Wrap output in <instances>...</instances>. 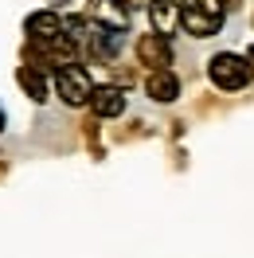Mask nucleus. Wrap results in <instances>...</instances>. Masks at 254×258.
Segmentation results:
<instances>
[{
  "label": "nucleus",
  "instance_id": "8",
  "mask_svg": "<svg viewBox=\"0 0 254 258\" xmlns=\"http://www.w3.org/2000/svg\"><path fill=\"white\" fill-rule=\"evenodd\" d=\"M145 94L160 102V106H168L180 98V79L172 75V67H164V71H149V79H145Z\"/></svg>",
  "mask_w": 254,
  "mask_h": 258
},
{
  "label": "nucleus",
  "instance_id": "9",
  "mask_svg": "<svg viewBox=\"0 0 254 258\" xmlns=\"http://www.w3.org/2000/svg\"><path fill=\"white\" fill-rule=\"evenodd\" d=\"M125 32H110V28H90V35H86V51L94 55V59H117V51H121V39Z\"/></svg>",
  "mask_w": 254,
  "mask_h": 258
},
{
  "label": "nucleus",
  "instance_id": "7",
  "mask_svg": "<svg viewBox=\"0 0 254 258\" xmlns=\"http://www.w3.org/2000/svg\"><path fill=\"white\" fill-rule=\"evenodd\" d=\"M90 20L98 28H110V32H125L129 28V8L117 0H90Z\"/></svg>",
  "mask_w": 254,
  "mask_h": 258
},
{
  "label": "nucleus",
  "instance_id": "4",
  "mask_svg": "<svg viewBox=\"0 0 254 258\" xmlns=\"http://www.w3.org/2000/svg\"><path fill=\"white\" fill-rule=\"evenodd\" d=\"M137 63L149 67V71H164L172 67V39L160 32H149L137 39Z\"/></svg>",
  "mask_w": 254,
  "mask_h": 258
},
{
  "label": "nucleus",
  "instance_id": "12",
  "mask_svg": "<svg viewBox=\"0 0 254 258\" xmlns=\"http://www.w3.org/2000/svg\"><path fill=\"white\" fill-rule=\"evenodd\" d=\"M117 4H129V0H117Z\"/></svg>",
  "mask_w": 254,
  "mask_h": 258
},
{
  "label": "nucleus",
  "instance_id": "11",
  "mask_svg": "<svg viewBox=\"0 0 254 258\" xmlns=\"http://www.w3.org/2000/svg\"><path fill=\"white\" fill-rule=\"evenodd\" d=\"M16 82L28 90L32 102H47V67H20Z\"/></svg>",
  "mask_w": 254,
  "mask_h": 258
},
{
  "label": "nucleus",
  "instance_id": "1",
  "mask_svg": "<svg viewBox=\"0 0 254 258\" xmlns=\"http://www.w3.org/2000/svg\"><path fill=\"white\" fill-rule=\"evenodd\" d=\"M227 20V4L223 0H184L180 4V28L196 39H207L215 35Z\"/></svg>",
  "mask_w": 254,
  "mask_h": 258
},
{
  "label": "nucleus",
  "instance_id": "10",
  "mask_svg": "<svg viewBox=\"0 0 254 258\" xmlns=\"http://www.w3.org/2000/svg\"><path fill=\"white\" fill-rule=\"evenodd\" d=\"M180 4L184 0H149V20H153V32L172 35L180 28Z\"/></svg>",
  "mask_w": 254,
  "mask_h": 258
},
{
  "label": "nucleus",
  "instance_id": "6",
  "mask_svg": "<svg viewBox=\"0 0 254 258\" xmlns=\"http://www.w3.org/2000/svg\"><path fill=\"white\" fill-rule=\"evenodd\" d=\"M86 106H90L102 121L121 117V113H125V90H121V86H94V94H90Z\"/></svg>",
  "mask_w": 254,
  "mask_h": 258
},
{
  "label": "nucleus",
  "instance_id": "5",
  "mask_svg": "<svg viewBox=\"0 0 254 258\" xmlns=\"http://www.w3.org/2000/svg\"><path fill=\"white\" fill-rule=\"evenodd\" d=\"M24 32H28V39L32 43H39V47H47L51 39H59L63 35V16L59 12H32V16L24 20Z\"/></svg>",
  "mask_w": 254,
  "mask_h": 258
},
{
  "label": "nucleus",
  "instance_id": "2",
  "mask_svg": "<svg viewBox=\"0 0 254 258\" xmlns=\"http://www.w3.org/2000/svg\"><path fill=\"white\" fill-rule=\"evenodd\" d=\"M207 79L215 82L219 90H242V86H250L254 67H250V59H246V55L219 51V55H211V63H207Z\"/></svg>",
  "mask_w": 254,
  "mask_h": 258
},
{
  "label": "nucleus",
  "instance_id": "3",
  "mask_svg": "<svg viewBox=\"0 0 254 258\" xmlns=\"http://www.w3.org/2000/svg\"><path fill=\"white\" fill-rule=\"evenodd\" d=\"M55 94L63 98L67 106H86L94 94V79L82 63H63L55 71Z\"/></svg>",
  "mask_w": 254,
  "mask_h": 258
}]
</instances>
